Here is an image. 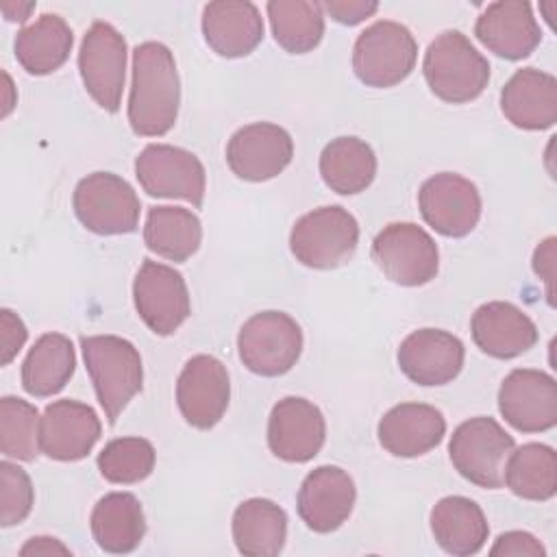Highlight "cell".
Returning a JSON list of instances; mask_svg holds the SVG:
<instances>
[{
	"instance_id": "6da1fadb",
	"label": "cell",
	"mask_w": 557,
	"mask_h": 557,
	"mask_svg": "<svg viewBox=\"0 0 557 557\" xmlns=\"http://www.w3.org/2000/svg\"><path fill=\"white\" fill-rule=\"evenodd\" d=\"M181 81L172 50L161 41H144L133 50L128 124L139 137L165 135L178 117Z\"/></svg>"
},
{
	"instance_id": "7a4b0ae2",
	"label": "cell",
	"mask_w": 557,
	"mask_h": 557,
	"mask_svg": "<svg viewBox=\"0 0 557 557\" xmlns=\"http://www.w3.org/2000/svg\"><path fill=\"white\" fill-rule=\"evenodd\" d=\"M81 350L96 398L113 426L131 398L141 392V355L128 339L117 335L81 337Z\"/></svg>"
},
{
	"instance_id": "3957f363",
	"label": "cell",
	"mask_w": 557,
	"mask_h": 557,
	"mask_svg": "<svg viewBox=\"0 0 557 557\" xmlns=\"http://www.w3.org/2000/svg\"><path fill=\"white\" fill-rule=\"evenodd\" d=\"M422 74L440 100L463 104L479 98L487 87L490 63L461 30H444L429 44Z\"/></svg>"
},
{
	"instance_id": "277c9868",
	"label": "cell",
	"mask_w": 557,
	"mask_h": 557,
	"mask_svg": "<svg viewBox=\"0 0 557 557\" xmlns=\"http://www.w3.org/2000/svg\"><path fill=\"white\" fill-rule=\"evenodd\" d=\"M359 244V224L355 215L326 205L300 215L289 233V250L298 263L313 270H335L348 263Z\"/></svg>"
},
{
	"instance_id": "5b68a950",
	"label": "cell",
	"mask_w": 557,
	"mask_h": 557,
	"mask_svg": "<svg viewBox=\"0 0 557 557\" xmlns=\"http://www.w3.org/2000/svg\"><path fill=\"white\" fill-rule=\"evenodd\" d=\"M516 448L513 437L490 416L461 422L448 442L453 468L483 490L503 487L505 463Z\"/></svg>"
},
{
	"instance_id": "8992f818",
	"label": "cell",
	"mask_w": 557,
	"mask_h": 557,
	"mask_svg": "<svg viewBox=\"0 0 557 557\" xmlns=\"http://www.w3.org/2000/svg\"><path fill=\"white\" fill-rule=\"evenodd\" d=\"M418 44L411 30L392 20H379L359 33L352 46V70L366 87H394L416 67Z\"/></svg>"
},
{
	"instance_id": "52a82bcc",
	"label": "cell",
	"mask_w": 557,
	"mask_h": 557,
	"mask_svg": "<svg viewBox=\"0 0 557 557\" xmlns=\"http://www.w3.org/2000/svg\"><path fill=\"white\" fill-rule=\"evenodd\" d=\"M237 352L252 374L281 376L300 359L302 331L285 311H259L242 324Z\"/></svg>"
},
{
	"instance_id": "ba28073f",
	"label": "cell",
	"mask_w": 557,
	"mask_h": 557,
	"mask_svg": "<svg viewBox=\"0 0 557 557\" xmlns=\"http://www.w3.org/2000/svg\"><path fill=\"white\" fill-rule=\"evenodd\" d=\"M376 268L400 287L431 283L440 270L435 239L413 222H392L379 231L370 248Z\"/></svg>"
},
{
	"instance_id": "9c48e42d",
	"label": "cell",
	"mask_w": 557,
	"mask_h": 557,
	"mask_svg": "<svg viewBox=\"0 0 557 557\" xmlns=\"http://www.w3.org/2000/svg\"><path fill=\"white\" fill-rule=\"evenodd\" d=\"M72 209L87 231L96 235H124L137 231L141 202L122 176L94 172L74 187Z\"/></svg>"
},
{
	"instance_id": "30bf717a",
	"label": "cell",
	"mask_w": 557,
	"mask_h": 557,
	"mask_svg": "<svg viewBox=\"0 0 557 557\" xmlns=\"http://www.w3.org/2000/svg\"><path fill=\"white\" fill-rule=\"evenodd\" d=\"M126 39L109 22H94L78 50V72L87 94L98 107L115 113L122 102L126 78Z\"/></svg>"
},
{
	"instance_id": "8fae6325",
	"label": "cell",
	"mask_w": 557,
	"mask_h": 557,
	"mask_svg": "<svg viewBox=\"0 0 557 557\" xmlns=\"http://www.w3.org/2000/svg\"><path fill=\"white\" fill-rule=\"evenodd\" d=\"M133 302L141 322L154 335H172L191 313L189 289L172 265L144 259L133 278Z\"/></svg>"
},
{
	"instance_id": "7c38bea8",
	"label": "cell",
	"mask_w": 557,
	"mask_h": 557,
	"mask_svg": "<svg viewBox=\"0 0 557 557\" xmlns=\"http://www.w3.org/2000/svg\"><path fill=\"white\" fill-rule=\"evenodd\" d=\"M135 176L141 189L157 198H181L200 207L207 174L200 159L178 146L148 144L135 159Z\"/></svg>"
},
{
	"instance_id": "4fadbf2b",
	"label": "cell",
	"mask_w": 557,
	"mask_h": 557,
	"mask_svg": "<svg viewBox=\"0 0 557 557\" xmlns=\"http://www.w3.org/2000/svg\"><path fill=\"white\" fill-rule=\"evenodd\" d=\"M422 220L444 237H466L481 220V194L476 185L457 174L440 172L426 178L418 191Z\"/></svg>"
},
{
	"instance_id": "5bb4252c",
	"label": "cell",
	"mask_w": 557,
	"mask_h": 557,
	"mask_svg": "<svg viewBox=\"0 0 557 557\" xmlns=\"http://www.w3.org/2000/svg\"><path fill=\"white\" fill-rule=\"evenodd\" d=\"M231 381L226 366L211 355H194L185 361L176 381V405L194 429H213L228 409Z\"/></svg>"
},
{
	"instance_id": "9a60e30c",
	"label": "cell",
	"mask_w": 557,
	"mask_h": 557,
	"mask_svg": "<svg viewBox=\"0 0 557 557\" xmlns=\"http://www.w3.org/2000/svg\"><path fill=\"white\" fill-rule=\"evenodd\" d=\"M498 411L520 433H542L557 424V381L542 370L516 368L498 389Z\"/></svg>"
},
{
	"instance_id": "2e32d148",
	"label": "cell",
	"mask_w": 557,
	"mask_h": 557,
	"mask_svg": "<svg viewBox=\"0 0 557 557\" xmlns=\"http://www.w3.org/2000/svg\"><path fill=\"white\" fill-rule=\"evenodd\" d=\"M294 157L292 135L272 122H252L237 128L226 144L231 172L248 183L278 176Z\"/></svg>"
},
{
	"instance_id": "e0dca14e",
	"label": "cell",
	"mask_w": 557,
	"mask_h": 557,
	"mask_svg": "<svg viewBox=\"0 0 557 557\" xmlns=\"http://www.w3.org/2000/svg\"><path fill=\"white\" fill-rule=\"evenodd\" d=\"M326 422L318 405L300 396L281 398L268 418V446L287 463H307L324 446Z\"/></svg>"
},
{
	"instance_id": "ac0fdd59",
	"label": "cell",
	"mask_w": 557,
	"mask_h": 557,
	"mask_svg": "<svg viewBox=\"0 0 557 557\" xmlns=\"http://www.w3.org/2000/svg\"><path fill=\"white\" fill-rule=\"evenodd\" d=\"M398 368L416 385H446L459 376L466 359L461 339L442 329H418L398 346Z\"/></svg>"
},
{
	"instance_id": "d6986e66",
	"label": "cell",
	"mask_w": 557,
	"mask_h": 557,
	"mask_svg": "<svg viewBox=\"0 0 557 557\" xmlns=\"http://www.w3.org/2000/svg\"><path fill=\"white\" fill-rule=\"evenodd\" d=\"M98 413L72 398L50 403L39 418V448L54 461L85 459L100 440Z\"/></svg>"
},
{
	"instance_id": "ffe728a7",
	"label": "cell",
	"mask_w": 557,
	"mask_h": 557,
	"mask_svg": "<svg viewBox=\"0 0 557 557\" xmlns=\"http://www.w3.org/2000/svg\"><path fill=\"white\" fill-rule=\"evenodd\" d=\"M357 487L339 466H318L300 483L296 509L300 520L315 533L339 529L352 513Z\"/></svg>"
},
{
	"instance_id": "44dd1931",
	"label": "cell",
	"mask_w": 557,
	"mask_h": 557,
	"mask_svg": "<svg viewBox=\"0 0 557 557\" xmlns=\"http://www.w3.org/2000/svg\"><path fill=\"white\" fill-rule=\"evenodd\" d=\"M476 39L496 57L520 61L542 41L533 9L524 0H498L483 9L474 24Z\"/></svg>"
},
{
	"instance_id": "7402d4cb",
	"label": "cell",
	"mask_w": 557,
	"mask_h": 557,
	"mask_svg": "<svg viewBox=\"0 0 557 557\" xmlns=\"http://www.w3.org/2000/svg\"><path fill=\"white\" fill-rule=\"evenodd\" d=\"M379 444L394 457H420L440 446L446 418L426 403H400L383 413L376 426Z\"/></svg>"
},
{
	"instance_id": "603a6c76",
	"label": "cell",
	"mask_w": 557,
	"mask_h": 557,
	"mask_svg": "<svg viewBox=\"0 0 557 557\" xmlns=\"http://www.w3.org/2000/svg\"><path fill=\"white\" fill-rule=\"evenodd\" d=\"M470 333L481 352L494 359H513L537 344L535 322L513 302L481 305L470 320Z\"/></svg>"
},
{
	"instance_id": "cb8c5ba5",
	"label": "cell",
	"mask_w": 557,
	"mask_h": 557,
	"mask_svg": "<svg viewBox=\"0 0 557 557\" xmlns=\"http://www.w3.org/2000/svg\"><path fill=\"white\" fill-rule=\"evenodd\" d=\"M202 35L207 46L226 59L250 54L263 39V17L248 0H215L202 9Z\"/></svg>"
},
{
	"instance_id": "d4e9b609",
	"label": "cell",
	"mask_w": 557,
	"mask_h": 557,
	"mask_svg": "<svg viewBox=\"0 0 557 557\" xmlns=\"http://www.w3.org/2000/svg\"><path fill=\"white\" fill-rule=\"evenodd\" d=\"M503 115L522 131H544L557 122V78L537 67L511 74L500 91Z\"/></svg>"
},
{
	"instance_id": "484cf974",
	"label": "cell",
	"mask_w": 557,
	"mask_h": 557,
	"mask_svg": "<svg viewBox=\"0 0 557 557\" xmlns=\"http://www.w3.org/2000/svg\"><path fill=\"white\" fill-rule=\"evenodd\" d=\"M431 533L437 546L455 557L476 555L490 535L483 509L466 496H444L431 509Z\"/></svg>"
},
{
	"instance_id": "4316f807",
	"label": "cell",
	"mask_w": 557,
	"mask_h": 557,
	"mask_svg": "<svg viewBox=\"0 0 557 557\" xmlns=\"http://www.w3.org/2000/svg\"><path fill=\"white\" fill-rule=\"evenodd\" d=\"M89 527L100 550L133 553L146 535L144 507L131 492H109L94 505Z\"/></svg>"
},
{
	"instance_id": "83f0119b",
	"label": "cell",
	"mask_w": 557,
	"mask_h": 557,
	"mask_svg": "<svg viewBox=\"0 0 557 557\" xmlns=\"http://www.w3.org/2000/svg\"><path fill=\"white\" fill-rule=\"evenodd\" d=\"M231 531L242 555L274 557L287 540V513L270 498H248L237 505Z\"/></svg>"
},
{
	"instance_id": "f1b7e54d",
	"label": "cell",
	"mask_w": 557,
	"mask_h": 557,
	"mask_svg": "<svg viewBox=\"0 0 557 557\" xmlns=\"http://www.w3.org/2000/svg\"><path fill=\"white\" fill-rule=\"evenodd\" d=\"M72 44L74 33L70 24L57 13H44L33 24L17 30L13 50L17 63L28 74L44 76L67 61Z\"/></svg>"
},
{
	"instance_id": "f546056e",
	"label": "cell",
	"mask_w": 557,
	"mask_h": 557,
	"mask_svg": "<svg viewBox=\"0 0 557 557\" xmlns=\"http://www.w3.org/2000/svg\"><path fill=\"white\" fill-rule=\"evenodd\" d=\"M76 370L74 344L63 333H44L22 361V387L35 398L59 394Z\"/></svg>"
},
{
	"instance_id": "4dcf8cb0",
	"label": "cell",
	"mask_w": 557,
	"mask_h": 557,
	"mask_svg": "<svg viewBox=\"0 0 557 557\" xmlns=\"http://www.w3.org/2000/svg\"><path fill=\"white\" fill-rule=\"evenodd\" d=\"M320 176L335 194L352 196L366 191L376 176V154L359 137H335L320 154Z\"/></svg>"
},
{
	"instance_id": "1f68e13d",
	"label": "cell",
	"mask_w": 557,
	"mask_h": 557,
	"mask_svg": "<svg viewBox=\"0 0 557 557\" xmlns=\"http://www.w3.org/2000/svg\"><path fill=\"white\" fill-rule=\"evenodd\" d=\"M202 242V226L194 211L185 207H150L144 224V244L150 252L183 263Z\"/></svg>"
},
{
	"instance_id": "d6a6232c",
	"label": "cell",
	"mask_w": 557,
	"mask_h": 557,
	"mask_svg": "<svg viewBox=\"0 0 557 557\" xmlns=\"http://www.w3.org/2000/svg\"><path fill=\"white\" fill-rule=\"evenodd\" d=\"M503 485L524 500H550L557 492L555 448L540 442H529L513 448L505 463Z\"/></svg>"
},
{
	"instance_id": "836d02e7",
	"label": "cell",
	"mask_w": 557,
	"mask_h": 557,
	"mask_svg": "<svg viewBox=\"0 0 557 557\" xmlns=\"http://www.w3.org/2000/svg\"><path fill=\"white\" fill-rule=\"evenodd\" d=\"M276 44L292 54L311 52L324 35V11L311 0H270L265 4Z\"/></svg>"
},
{
	"instance_id": "e575fe53",
	"label": "cell",
	"mask_w": 557,
	"mask_h": 557,
	"mask_svg": "<svg viewBox=\"0 0 557 557\" xmlns=\"http://www.w3.org/2000/svg\"><path fill=\"white\" fill-rule=\"evenodd\" d=\"M39 411L24 398H0V450L9 459L33 461L39 448Z\"/></svg>"
},
{
	"instance_id": "d590c367",
	"label": "cell",
	"mask_w": 557,
	"mask_h": 557,
	"mask_svg": "<svg viewBox=\"0 0 557 557\" xmlns=\"http://www.w3.org/2000/svg\"><path fill=\"white\" fill-rule=\"evenodd\" d=\"M154 446L144 437H115L98 453L100 474L115 485H133L154 470Z\"/></svg>"
},
{
	"instance_id": "8d00e7d4",
	"label": "cell",
	"mask_w": 557,
	"mask_h": 557,
	"mask_svg": "<svg viewBox=\"0 0 557 557\" xmlns=\"http://www.w3.org/2000/svg\"><path fill=\"white\" fill-rule=\"evenodd\" d=\"M35 503V490L28 472L17 463H0V524L13 527L28 518Z\"/></svg>"
},
{
	"instance_id": "74e56055",
	"label": "cell",
	"mask_w": 557,
	"mask_h": 557,
	"mask_svg": "<svg viewBox=\"0 0 557 557\" xmlns=\"http://www.w3.org/2000/svg\"><path fill=\"white\" fill-rule=\"evenodd\" d=\"M492 557H544L546 548L542 542L527 531H507L496 537L490 548Z\"/></svg>"
},
{
	"instance_id": "f35d334b",
	"label": "cell",
	"mask_w": 557,
	"mask_h": 557,
	"mask_svg": "<svg viewBox=\"0 0 557 557\" xmlns=\"http://www.w3.org/2000/svg\"><path fill=\"white\" fill-rule=\"evenodd\" d=\"M28 339L26 324L11 309L0 311V363L9 366Z\"/></svg>"
},
{
	"instance_id": "ab89813d",
	"label": "cell",
	"mask_w": 557,
	"mask_h": 557,
	"mask_svg": "<svg viewBox=\"0 0 557 557\" xmlns=\"http://www.w3.org/2000/svg\"><path fill=\"white\" fill-rule=\"evenodd\" d=\"M555 259H557V239L550 235L537 244L533 250V272L544 281L546 300L555 307Z\"/></svg>"
},
{
	"instance_id": "60d3db41",
	"label": "cell",
	"mask_w": 557,
	"mask_h": 557,
	"mask_svg": "<svg viewBox=\"0 0 557 557\" xmlns=\"http://www.w3.org/2000/svg\"><path fill=\"white\" fill-rule=\"evenodd\" d=\"M322 11H326L335 22L355 26L363 22L366 17L374 15L379 11V2L370 0H326L322 2Z\"/></svg>"
},
{
	"instance_id": "b9f144b4",
	"label": "cell",
	"mask_w": 557,
	"mask_h": 557,
	"mask_svg": "<svg viewBox=\"0 0 557 557\" xmlns=\"http://www.w3.org/2000/svg\"><path fill=\"white\" fill-rule=\"evenodd\" d=\"M22 557H35V555H72L67 546H63L57 537H48V535H37L30 537L22 548H20Z\"/></svg>"
},
{
	"instance_id": "7bdbcfd3",
	"label": "cell",
	"mask_w": 557,
	"mask_h": 557,
	"mask_svg": "<svg viewBox=\"0 0 557 557\" xmlns=\"http://www.w3.org/2000/svg\"><path fill=\"white\" fill-rule=\"evenodd\" d=\"M2 9V15L9 20V22H26L30 17V13L35 11V2H13V0H4L0 4Z\"/></svg>"
},
{
	"instance_id": "ee69618b",
	"label": "cell",
	"mask_w": 557,
	"mask_h": 557,
	"mask_svg": "<svg viewBox=\"0 0 557 557\" xmlns=\"http://www.w3.org/2000/svg\"><path fill=\"white\" fill-rule=\"evenodd\" d=\"M2 76H4V107H2V117H7V115L11 113L15 100H13V83H11V76H9L7 72H2Z\"/></svg>"
}]
</instances>
